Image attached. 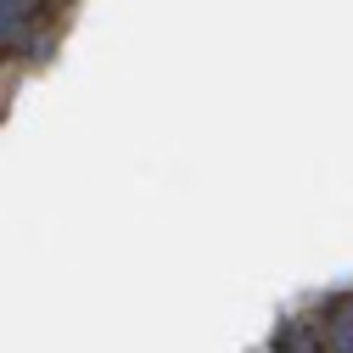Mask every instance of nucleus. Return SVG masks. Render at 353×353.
I'll list each match as a JSON object with an SVG mask.
<instances>
[{"instance_id":"2","label":"nucleus","mask_w":353,"mask_h":353,"mask_svg":"<svg viewBox=\"0 0 353 353\" xmlns=\"http://www.w3.org/2000/svg\"><path fill=\"white\" fill-rule=\"evenodd\" d=\"M270 353H325L314 325H303V320H281L275 336H270Z\"/></svg>"},{"instance_id":"1","label":"nucleus","mask_w":353,"mask_h":353,"mask_svg":"<svg viewBox=\"0 0 353 353\" xmlns=\"http://www.w3.org/2000/svg\"><path fill=\"white\" fill-rule=\"evenodd\" d=\"M320 325H325V331H314V336H320L325 353H353V297L320 303Z\"/></svg>"}]
</instances>
